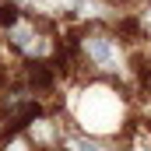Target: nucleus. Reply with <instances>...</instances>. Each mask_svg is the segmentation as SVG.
I'll return each instance as SVG.
<instances>
[{"mask_svg":"<svg viewBox=\"0 0 151 151\" xmlns=\"http://www.w3.org/2000/svg\"><path fill=\"white\" fill-rule=\"evenodd\" d=\"M7 127H11V123H7V116L0 113V137H4V134H7Z\"/></svg>","mask_w":151,"mask_h":151,"instance_id":"7","label":"nucleus"},{"mask_svg":"<svg viewBox=\"0 0 151 151\" xmlns=\"http://www.w3.org/2000/svg\"><path fill=\"white\" fill-rule=\"evenodd\" d=\"M123 151H151V123H130L123 134Z\"/></svg>","mask_w":151,"mask_h":151,"instance_id":"4","label":"nucleus"},{"mask_svg":"<svg viewBox=\"0 0 151 151\" xmlns=\"http://www.w3.org/2000/svg\"><path fill=\"white\" fill-rule=\"evenodd\" d=\"M109 4H123V7H130V4H141V0H109Z\"/></svg>","mask_w":151,"mask_h":151,"instance_id":"8","label":"nucleus"},{"mask_svg":"<svg viewBox=\"0 0 151 151\" xmlns=\"http://www.w3.org/2000/svg\"><path fill=\"white\" fill-rule=\"evenodd\" d=\"M0 32H4V42L28 63H49L60 49V39L53 32V25L46 18H35L28 11H18L14 4L11 7H0Z\"/></svg>","mask_w":151,"mask_h":151,"instance_id":"3","label":"nucleus"},{"mask_svg":"<svg viewBox=\"0 0 151 151\" xmlns=\"http://www.w3.org/2000/svg\"><path fill=\"white\" fill-rule=\"evenodd\" d=\"M137 25H141V32H144V39H151V0L137 11Z\"/></svg>","mask_w":151,"mask_h":151,"instance_id":"6","label":"nucleus"},{"mask_svg":"<svg viewBox=\"0 0 151 151\" xmlns=\"http://www.w3.org/2000/svg\"><path fill=\"white\" fill-rule=\"evenodd\" d=\"M74 63L88 77L113 81V84H127L137 67L130 42L109 25H84L74 35Z\"/></svg>","mask_w":151,"mask_h":151,"instance_id":"2","label":"nucleus"},{"mask_svg":"<svg viewBox=\"0 0 151 151\" xmlns=\"http://www.w3.org/2000/svg\"><path fill=\"white\" fill-rule=\"evenodd\" d=\"M0 151H39V148L28 141L25 130H18V134H11V141H4V148H0Z\"/></svg>","mask_w":151,"mask_h":151,"instance_id":"5","label":"nucleus"},{"mask_svg":"<svg viewBox=\"0 0 151 151\" xmlns=\"http://www.w3.org/2000/svg\"><path fill=\"white\" fill-rule=\"evenodd\" d=\"M67 113H70L67 123H74L81 130H88V134H99V137H123L130 130L127 95H123V88L113 84V81L88 77L84 84H77Z\"/></svg>","mask_w":151,"mask_h":151,"instance_id":"1","label":"nucleus"}]
</instances>
